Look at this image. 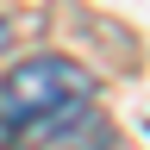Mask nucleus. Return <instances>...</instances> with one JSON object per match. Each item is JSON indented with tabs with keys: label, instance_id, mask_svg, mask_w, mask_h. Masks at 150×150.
I'll return each mask as SVG.
<instances>
[{
	"label": "nucleus",
	"instance_id": "f257e3e1",
	"mask_svg": "<svg viewBox=\"0 0 150 150\" xmlns=\"http://www.w3.org/2000/svg\"><path fill=\"white\" fill-rule=\"evenodd\" d=\"M94 81L69 56H31V63L6 69L0 81V112H6V131H25V138H56L69 131V119H81Z\"/></svg>",
	"mask_w": 150,
	"mask_h": 150
}]
</instances>
